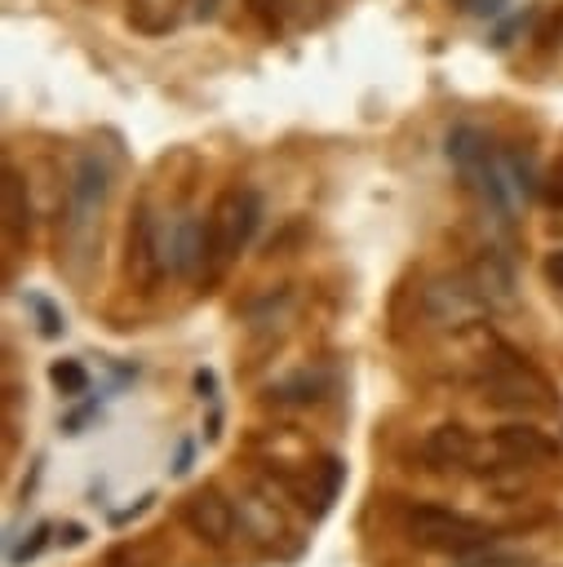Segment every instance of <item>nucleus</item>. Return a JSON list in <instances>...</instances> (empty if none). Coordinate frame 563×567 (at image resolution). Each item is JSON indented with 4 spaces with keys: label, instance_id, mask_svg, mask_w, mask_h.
<instances>
[{
    "label": "nucleus",
    "instance_id": "f257e3e1",
    "mask_svg": "<svg viewBox=\"0 0 563 567\" xmlns=\"http://www.w3.org/2000/svg\"><path fill=\"white\" fill-rule=\"evenodd\" d=\"M106 195H111V168L98 151H84L71 168V182H66V217H62V235H66V248L71 252H89L93 239H98V226H102V208H106Z\"/></svg>",
    "mask_w": 563,
    "mask_h": 567
},
{
    "label": "nucleus",
    "instance_id": "f03ea898",
    "mask_svg": "<svg viewBox=\"0 0 563 567\" xmlns=\"http://www.w3.org/2000/svg\"><path fill=\"white\" fill-rule=\"evenodd\" d=\"M408 536H412V545L434 549V554H474V549L492 545L497 532L483 518L448 509V505H412L408 509Z\"/></svg>",
    "mask_w": 563,
    "mask_h": 567
},
{
    "label": "nucleus",
    "instance_id": "7ed1b4c3",
    "mask_svg": "<svg viewBox=\"0 0 563 567\" xmlns=\"http://www.w3.org/2000/svg\"><path fill=\"white\" fill-rule=\"evenodd\" d=\"M257 226H262V199H257V190H248V186L222 190V195L213 199V208H208L213 270H222L226 261H235V257L248 248V239L257 235Z\"/></svg>",
    "mask_w": 563,
    "mask_h": 567
},
{
    "label": "nucleus",
    "instance_id": "20e7f679",
    "mask_svg": "<svg viewBox=\"0 0 563 567\" xmlns=\"http://www.w3.org/2000/svg\"><path fill=\"white\" fill-rule=\"evenodd\" d=\"M124 270H129L133 288H142V292H151L164 279V270H168L164 226H160V217L146 204H137L133 217H129V230H124Z\"/></svg>",
    "mask_w": 563,
    "mask_h": 567
},
{
    "label": "nucleus",
    "instance_id": "39448f33",
    "mask_svg": "<svg viewBox=\"0 0 563 567\" xmlns=\"http://www.w3.org/2000/svg\"><path fill=\"white\" fill-rule=\"evenodd\" d=\"M421 306H426V319L439 328H470L492 310L483 301V292L474 288L470 270L465 275H434L421 292Z\"/></svg>",
    "mask_w": 563,
    "mask_h": 567
},
{
    "label": "nucleus",
    "instance_id": "423d86ee",
    "mask_svg": "<svg viewBox=\"0 0 563 567\" xmlns=\"http://www.w3.org/2000/svg\"><path fill=\"white\" fill-rule=\"evenodd\" d=\"M488 394L497 408H554L550 381L528 359H519L510 346H501V359L488 372Z\"/></svg>",
    "mask_w": 563,
    "mask_h": 567
},
{
    "label": "nucleus",
    "instance_id": "0eeeda50",
    "mask_svg": "<svg viewBox=\"0 0 563 567\" xmlns=\"http://www.w3.org/2000/svg\"><path fill=\"white\" fill-rule=\"evenodd\" d=\"M164 257H168V275L191 279L195 270H213V239H208V217H177L164 230Z\"/></svg>",
    "mask_w": 563,
    "mask_h": 567
},
{
    "label": "nucleus",
    "instance_id": "6e6552de",
    "mask_svg": "<svg viewBox=\"0 0 563 567\" xmlns=\"http://www.w3.org/2000/svg\"><path fill=\"white\" fill-rule=\"evenodd\" d=\"M182 523L191 527V536H199L204 545L217 549L235 536V505L217 487H195L182 505Z\"/></svg>",
    "mask_w": 563,
    "mask_h": 567
},
{
    "label": "nucleus",
    "instance_id": "1a4fd4ad",
    "mask_svg": "<svg viewBox=\"0 0 563 567\" xmlns=\"http://www.w3.org/2000/svg\"><path fill=\"white\" fill-rule=\"evenodd\" d=\"M470 279H474V288L483 292V301H488L492 310H510L514 297H519L514 266L505 261L501 248H479V257L470 261Z\"/></svg>",
    "mask_w": 563,
    "mask_h": 567
},
{
    "label": "nucleus",
    "instance_id": "9d476101",
    "mask_svg": "<svg viewBox=\"0 0 563 567\" xmlns=\"http://www.w3.org/2000/svg\"><path fill=\"white\" fill-rule=\"evenodd\" d=\"M492 443H497L514 465H545V461L559 456V443H554L545 430H536V425H501V430L492 434Z\"/></svg>",
    "mask_w": 563,
    "mask_h": 567
},
{
    "label": "nucleus",
    "instance_id": "9b49d317",
    "mask_svg": "<svg viewBox=\"0 0 563 567\" xmlns=\"http://www.w3.org/2000/svg\"><path fill=\"white\" fill-rule=\"evenodd\" d=\"M470 452H474V434H470L461 421L434 425V430L426 434V443H421V461H426L430 470H452V465H461Z\"/></svg>",
    "mask_w": 563,
    "mask_h": 567
},
{
    "label": "nucleus",
    "instance_id": "f8f14e48",
    "mask_svg": "<svg viewBox=\"0 0 563 567\" xmlns=\"http://www.w3.org/2000/svg\"><path fill=\"white\" fill-rule=\"evenodd\" d=\"M0 213H4L9 244H27V235H31V190H27V177L13 164L4 168V182H0Z\"/></svg>",
    "mask_w": 563,
    "mask_h": 567
},
{
    "label": "nucleus",
    "instance_id": "ddd939ff",
    "mask_svg": "<svg viewBox=\"0 0 563 567\" xmlns=\"http://www.w3.org/2000/svg\"><path fill=\"white\" fill-rule=\"evenodd\" d=\"M324 390H328V381L319 372H293V377L270 385V403H279V408H310V403L324 399Z\"/></svg>",
    "mask_w": 563,
    "mask_h": 567
},
{
    "label": "nucleus",
    "instance_id": "4468645a",
    "mask_svg": "<svg viewBox=\"0 0 563 567\" xmlns=\"http://www.w3.org/2000/svg\"><path fill=\"white\" fill-rule=\"evenodd\" d=\"M443 151H448L452 168L465 177V173H470V168H474V164H479V159L492 151V142H488V137H483L474 124H457V128L448 133V146H443Z\"/></svg>",
    "mask_w": 563,
    "mask_h": 567
},
{
    "label": "nucleus",
    "instance_id": "2eb2a0df",
    "mask_svg": "<svg viewBox=\"0 0 563 567\" xmlns=\"http://www.w3.org/2000/svg\"><path fill=\"white\" fill-rule=\"evenodd\" d=\"M49 381H53V390L62 399H80L89 390V368L80 359H53L49 363Z\"/></svg>",
    "mask_w": 563,
    "mask_h": 567
},
{
    "label": "nucleus",
    "instance_id": "dca6fc26",
    "mask_svg": "<svg viewBox=\"0 0 563 567\" xmlns=\"http://www.w3.org/2000/svg\"><path fill=\"white\" fill-rule=\"evenodd\" d=\"M501 164H505V173H510V186H514V195L519 199H532L536 195V173H532V159L528 155H519V151H501Z\"/></svg>",
    "mask_w": 563,
    "mask_h": 567
},
{
    "label": "nucleus",
    "instance_id": "f3484780",
    "mask_svg": "<svg viewBox=\"0 0 563 567\" xmlns=\"http://www.w3.org/2000/svg\"><path fill=\"white\" fill-rule=\"evenodd\" d=\"M27 306L35 310V319H40V337H62V310L49 301V297H40V292H27Z\"/></svg>",
    "mask_w": 563,
    "mask_h": 567
},
{
    "label": "nucleus",
    "instance_id": "a211bd4d",
    "mask_svg": "<svg viewBox=\"0 0 563 567\" xmlns=\"http://www.w3.org/2000/svg\"><path fill=\"white\" fill-rule=\"evenodd\" d=\"M49 532H53V523H35V527H31V540H22L18 549H9V563H13V567H22V563L40 558V549L49 545Z\"/></svg>",
    "mask_w": 563,
    "mask_h": 567
},
{
    "label": "nucleus",
    "instance_id": "6ab92c4d",
    "mask_svg": "<svg viewBox=\"0 0 563 567\" xmlns=\"http://www.w3.org/2000/svg\"><path fill=\"white\" fill-rule=\"evenodd\" d=\"M541 195H545V204H550V208H559V213H563V155L550 164V173H545V182H541Z\"/></svg>",
    "mask_w": 563,
    "mask_h": 567
},
{
    "label": "nucleus",
    "instance_id": "aec40b11",
    "mask_svg": "<svg viewBox=\"0 0 563 567\" xmlns=\"http://www.w3.org/2000/svg\"><path fill=\"white\" fill-rule=\"evenodd\" d=\"M532 13H536V9H523V13H514L510 22H501V27L492 31V49H505V44H510V40H514V35H519L528 22H532Z\"/></svg>",
    "mask_w": 563,
    "mask_h": 567
},
{
    "label": "nucleus",
    "instance_id": "412c9836",
    "mask_svg": "<svg viewBox=\"0 0 563 567\" xmlns=\"http://www.w3.org/2000/svg\"><path fill=\"white\" fill-rule=\"evenodd\" d=\"M536 40H541V49H559L563 44V4L541 22V31H536Z\"/></svg>",
    "mask_w": 563,
    "mask_h": 567
},
{
    "label": "nucleus",
    "instance_id": "4be33fe9",
    "mask_svg": "<svg viewBox=\"0 0 563 567\" xmlns=\"http://www.w3.org/2000/svg\"><path fill=\"white\" fill-rule=\"evenodd\" d=\"M248 4V13L257 18V22H266V27H275L279 18H284V9H288V0H244Z\"/></svg>",
    "mask_w": 563,
    "mask_h": 567
},
{
    "label": "nucleus",
    "instance_id": "5701e85b",
    "mask_svg": "<svg viewBox=\"0 0 563 567\" xmlns=\"http://www.w3.org/2000/svg\"><path fill=\"white\" fill-rule=\"evenodd\" d=\"M461 4V13H470V18H497L510 0H457Z\"/></svg>",
    "mask_w": 563,
    "mask_h": 567
},
{
    "label": "nucleus",
    "instance_id": "b1692460",
    "mask_svg": "<svg viewBox=\"0 0 563 567\" xmlns=\"http://www.w3.org/2000/svg\"><path fill=\"white\" fill-rule=\"evenodd\" d=\"M545 279H550V288H563V248H554L545 257Z\"/></svg>",
    "mask_w": 563,
    "mask_h": 567
},
{
    "label": "nucleus",
    "instance_id": "393cba45",
    "mask_svg": "<svg viewBox=\"0 0 563 567\" xmlns=\"http://www.w3.org/2000/svg\"><path fill=\"white\" fill-rule=\"evenodd\" d=\"M195 390H199V399H217V377L208 368H199L195 372Z\"/></svg>",
    "mask_w": 563,
    "mask_h": 567
},
{
    "label": "nucleus",
    "instance_id": "a878e982",
    "mask_svg": "<svg viewBox=\"0 0 563 567\" xmlns=\"http://www.w3.org/2000/svg\"><path fill=\"white\" fill-rule=\"evenodd\" d=\"M102 567H137V563H133V549H124V545H120V549H111V554H106V563H102Z\"/></svg>",
    "mask_w": 563,
    "mask_h": 567
},
{
    "label": "nucleus",
    "instance_id": "bb28decb",
    "mask_svg": "<svg viewBox=\"0 0 563 567\" xmlns=\"http://www.w3.org/2000/svg\"><path fill=\"white\" fill-rule=\"evenodd\" d=\"M62 540H66V545H80V540H84V527H80V523H66V527H62Z\"/></svg>",
    "mask_w": 563,
    "mask_h": 567
},
{
    "label": "nucleus",
    "instance_id": "cd10ccee",
    "mask_svg": "<svg viewBox=\"0 0 563 567\" xmlns=\"http://www.w3.org/2000/svg\"><path fill=\"white\" fill-rule=\"evenodd\" d=\"M173 470H177V474H182V470H191V443H182V447H177V465H173Z\"/></svg>",
    "mask_w": 563,
    "mask_h": 567
},
{
    "label": "nucleus",
    "instance_id": "c85d7f7f",
    "mask_svg": "<svg viewBox=\"0 0 563 567\" xmlns=\"http://www.w3.org/2000/svg\"><path fill=\"white\" fill-rule=\"evenodd\" d=\"M217 13V0H195V18H213Z\"/></svg>",
    "mask_w": 563,
    "mask_h": 567
}]
</instances>
